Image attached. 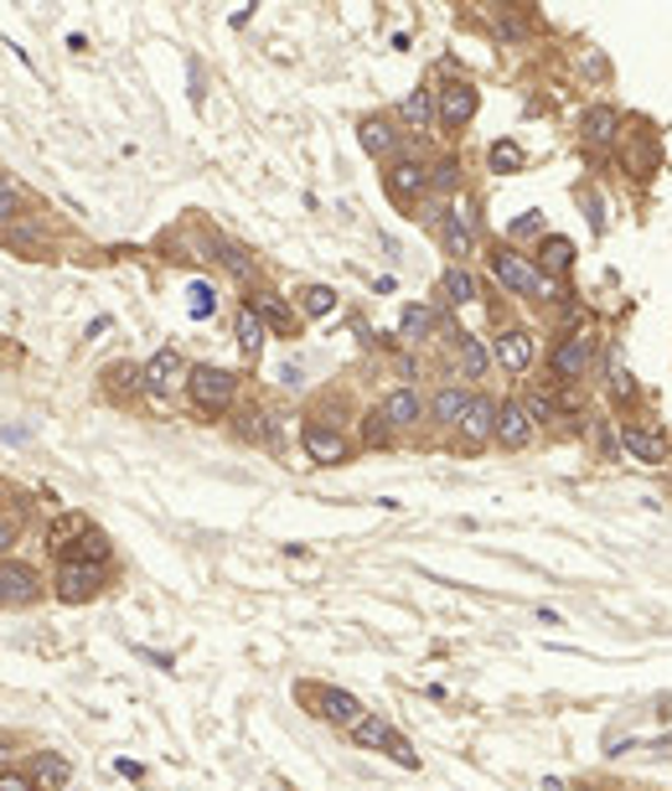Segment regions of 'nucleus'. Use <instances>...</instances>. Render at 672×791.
<instances>
[{"instance_id":"obj_27","label":"nucleus","mask_w":672,"mask_h":791,"mask_svg":"<svg viewBox=\"0 0 672 791\" xmlns=\"http://www.w3.org/2000/svg\"><path fill=\"white\" fill-rule=\"evenodd\" d=\"M399 119L409 124V130H435V88H414V94H403Z\"/></svg>"},{"instance_id":"obj_12","label":"nucleus","mask_w":672,"mask_h":791,"mask_svg":"<svg viewBox=\"0 0 672 791\" xmlns=\"http://www.w3.org/2000/svg\"><path fill=\"white\" fill-rule=\"evenodd\" d=\"M491 362L502 372H528L533 368V332H522V326H502L497 337H491Z\"/></svg>"},{"instance_id":"obj_6","label":"nucleus","mask_w":672,"mask_h":791,"mask_svg":"<svg viewBox=\"0 0 672 791\" xmlns=\"http://www.w3.org/2000/svg\"><path fill=\"white\" fill-rule=\"evenodd\" d=\"M186 372H192V362H186L176 347H161L151 362H140V393H151V399L166 404L171 393H182L186 388Z\"/></svg>"},{"instance_id":"obj_38","label":"nucleus","mask_w":672,"mask_h":791,"mask_svg":"<svg viewBox=\"0 0 672 791\" xmlns=\"http://www.w3.org/2000/svg\"><path fill=\"white\" fill-rule=\"evenodd\" d=\"M610 393H616V399H631V393H637V378H631V368H621V357H610Z\"/></svg>"},{"instance_id":"obj_13","label":"nucleus","mask_w":672,"mask_h":791,"mask_svg":"<svg viewBox=\"0 0 672 791\" xmlns=\"http://www.w3.org/2000/svg\"><path fill=\"white\" fill-rule=\"evenodd\" d=\"M36 595H42L36 570H26V564H17V559H0V610L32 606Z\"/></svg>"},{"instance_id":"obj_22","label":"nucleus","mask_w":672,"mask_h":791,"mask_svg":"<svg viewBox=\"0 0 672 791\" xmlns=\"http://www.w3.org/2000/svg\"><path fill=\"white\" fill-rule=\"evenodd\" d=\"M621 451L631 455L637 466H668V440H657L652 430H637V424L621 430Z\"/></svg>"},{"instance_id":"obj_40","label":"nucleus","mask_w":672,"mask_h":791,"mask_svg":"<svg viewBox=\"0 0 672 791\" xmlns=\"http://www.w3.org/2000/svg\"><path fill=\"white\" fill-rule=\"evenodd\" d=\"M0 791H42L32 781V771H0Z\"/></svg>"},{"instance_id":"obj_30","label":"nucleus","mask_w":672,"mask_h":791,"mask_svg":"<svg viewBox=\"0 0 672 791\" xmlns=\"http://www.w3.org/2000/svg\"><path fill=\"white\" fill-rule=\"evenodd\" d=\"M455 192H460V155H440V161H430V197L445 203V197H455Z\"/></svg>"},{"instance_id":"obj_29","label":"nucleus","mask_w":672,"mask_h":791,"mask_svg":"<svg viewBox=\"0 0 672 791\" xmlns=\"http://www.w3.org/2000/svg\"><path fill=\"white\" fill-rule=\"evenodd\" d=\"M234 337H238V353H243V357H259V353H264V337H269V332H264V321L253 316L249 305H238Z\"/></svg>"},{"instance_id":"obj_11","label":"nucleus","mask_w":672,"mask_h":791,"mask_svg":"<svg viewBox=\"0 0 672 791\" xmlns=\"http://www.w3.org/2000/svg\"><path fill=\"white\" fill-rule=\"evenodd\" d=\"M455 430H460V440H466L470 451L491 445V435H497V399L470 388V404H466V414H460V424H455Z\"/></svg>"},{"instance_id":"obj_31","label":"nucleus","mask_w":672,"mask_h":791,"mask_svg":"<svg viewBox=\"0 0 672 791\" xmlns=\"http://www.w3.org/2000/svg\"><path fill=\"white\" fill-rule=\"evenodd\" d=\"M435 321H440V316H435V305H424V301H420V305H403L399 337H403V342H424L430 332H435Z\"/></svg>"},{"instance_id":"obj_17","label":"nucleus","mask_w":672,"mask_h":791,"mask_svg":"<svg viewBox=\"0 0 672 791\" xmlns=\"http://www.w3.org/2000/svg\"><path fill=\"white\" fill-rule=\"evenodd\" d=\"M574 259H579V249H574V238H564V234H543V243H538V274L543 280H564V274L574 270Z\"/></svg>"},{"instance_id":"obj_44","label":"nucleus","mask_w":672,"mask_h":791,"mask_svg":"<svg viewBox=\"0 0 672 791\" xmlns=\"http://www.w3.org/2000/svg\"><path fill=\"white\" fill-rule=\"evenodd\" d=\"M589 73H595V78H605V73H610V63H605V52H589Z\"/></svg>"},{"instance_id":"obj_36","label":"nucleus","mask_w":672,"mask_h":791,"mask_svg":"<svg viewBox=\"0 0 672 791\" xmlns=\"http://www.w3.org/2000/svg\"><path fill=\"white\" fill-rule=\"evenodd\" d=\"M213 243H218V259L238 274V280H253V259H249L243 249H238V243H228V238H213Z\"/></svg>"},{"instance_id":"obj_37","label":"nucleus","mask_w":672,"mask_h":791,"mask_svg":"<svg viewBox=\"0 0 672 791\" xmlns=\"http://www.w3.org/2000/svg\"><path fill=\"white\" fill-rule=\"evenodd\" d=\"M487 155H491V166H497V171H522V166H528V155H522L518 140H497Z\"/></svg>"},{"instance_id":"obj_23","label":"nucleus","mask_w":672,"mask_h":791,"mask_svg":"<svg viewBox=\"0 0 672 791\" xmlns=\"http://www.w3.org/2000/svg\"><path fill=\"white\" fill-rule=\"evenodd\" d=\"M440 295H445V305H470V301H481V280L466 270V264H451V270L440 274Z\"/></svg>"},{"instance_id":"obj_2","label":"nucleus","mask_w":672,"mask_h":791,"mask_svg":"<svg viewBox=\"0 0 672 791\" xmlns=\"http://www.w3.org/2000/svg\"><path fill=\"white\" fill-rule=\"evenodd\" d=\"M186 399L197 404V414H228L238 404V372L218 368V362H197L186 372Z\"/></svg>"},{"instance_id":"obj_32","label":"nucleus","mask_w":672,"mask_h":791,"mask_svg":"<svg viewBox=\"0 0 672 791\" xmlns=\"http://www.w3.org/2000/svg\"><path fill=\"white\" fill-rule=\"evenodd\" d=\"M26 213H32V203H26V186L11 182V176H0V228L21 223Z\"/></svg>"},{"instance_id":"obj_9","label":"nucleus","mask_w":672,"mask_h":791,"mask_svg":"<svg viewBox=\"0 0 672 791\" xmlns=\"http://www.w3.org/2000/svg\"><path fill=\"white\" fill-rule=\"evenodd\" d=\"M347 735H353L357 745H368V750H383V756H393L399 766H409V771L420 766V756H414V745L403 740V735H399V729H393L388 719H378V714H362V719H357L353 729H347Z\"/></svg>"},{"instance_id":"obj_34","label":"nucleus","mask_w":672,"mask_h":791,"mask_svg":"<svg viewBox=\"0 0 672 791\" xmlns=\"http://www.w3.org/2000/svg\"><path fill=\"white\" fill-rule=\"evenodd\" d=\"M104 383H109V393L115 399H124V393H140V362H115V368H104Z\"/></svg>"},{"instance_id":"obj_33","label":"nucleus","mask_w":672,"mask_h":791,"mask_svg":"<svg viewBox=\"0 0 672 791\" xmlns=\"http://www.w3.org/2000/svg\"><path fill=\"white\" fill-rule=\"evenodd\" d=\"M0 243H6V249H17L21 259H52V243H42L36 234H26L21 223H11V228H0Z\"/></svg>"},{"instance_id":"obj_18","label":"nucleus","mask_w":672,"mask_h":791,"mask_svg":"<svg viewBox=\"0 0 672 791\" xmlns=\"http://www.w3.org/2000/svg\"><path fill=\"white\" fill-rule=\"evenodd\" d=\"M470 404V388L466 383H440L430 399H424V414H430V424H460V414H466Z\"/></svg>"},{"instance_id":"obj_25","label":"nucleus","mask_w":672,"mask_h":791,"mask_svg":"<svg viewBox=\"0 0 672 791\" xmlns=\"http://www.w3.org/2000/svg\"><path fill=\"white\" fill-rule=\"evenodd\" d=\"M455 368H460V378H487V368H491L487 342L460 332V337H455Z\"/></svg>"},{"instance_id":"obj_35","label":"nucleus","mask_w":672,"mask_h":791,"mask_svg":"<svg viewBox=\"0 0 672 791\" xmlns=\"http://www.w3.org/2000/svg\"><path fill=\"white\" fill-rule=\"evenodd\" d=\"M301 311H305L311 321L332 316V311H336V290H332V285H305V290H301Z\"/></svg>"},{"instance_id":"obj_28","label":"nucleus","mask_w":672,"mask_h":791,"mask_svg":"<svg viewBox=\"0 0 672 791\" xmlns=\"http://www.w3.org/2000/svg\"><path fill=\"white\" fill-rule=\"evenodd\" d=\"M109 554H115V543H109V533H99V528H88L84 539L73 543L63 559H78V564H94V570H109Z\"/></svg>"},{"instance_id":"obj_14","label":"nucleus","mask_w":672,"mask_h":791,"mask_svg":"<svg viewBox=\"0 0 672 791\" xmlns=\"http://www.w3.org/2000/svg\"><path fill=\"white\" fill-rule=\"evenodd\" d=\"M357 140H362V151L372 155V161H393V155H403V136L393 130V119L388 115H362L357 119Z\"/></svg>"},{"instance_id":"obj_3","label":"nucleus","mask_w":672,"mask_h":791,"mask_svg":"<svg viewBox=\"0 0 672 791\" xmlns=\"http://www.w3.org/2000/svg\"><path fill=\"white\" fill-rule=\"evenodd\" d=\"M476 228H481V213L470 197H455L445 207V218H440L435 238H440V253H451V264H466L470 253H476Z\"/></svg>"},{"instance_id":"obj_15","label":"nucleus","mask_w":672,"mask_h":791,"mask_svg":"<svg viewBox=\"0 0 672 791\" xmlns=\"http://www.w3.org/2000/svg\"><path fill=\"white\" fill-rule=\"evenodd\" d=\"M301 445H305V455H311L316 466H342V460H347V440H342V430H336V424L311 420L301 430Z\"/></svg>"},{"instance_id":"obj_5","label":"nucleus","mask_w":672,"mask_h":791,"mask_svg":"<svg viewBox=\"0 0 672 791\" xmlns=\"http://www.w3.org/2000/svg\"><path fill=\"white\" fill-rule=\"evenodd\" d=\"M104 585H109V570H94V564H78V559H63L57 574H52V595H57L63 606H88V600H99Z\"/></svg>"},{"instance_id":"obj_39","label":"nucleus","mask_w":672,"mask_h":791,"mask_svg":"<svg viewBox=\"0 0 672 791\" xmlns=\"http://www.w3.org/2000/svg\"><path fill=\"white\" fill-rule=\"evenodd\" d=\"M388 435H393V430H388V420L372 409L368 420H362V440H368V445H388Z\"/></svg>"},{"instance_id":"obj_19","label":"nucleus","mask_w":672,"mask_h":791,"mask_svg":"<svg viewBox=\"0 0 672 791\" xmlns=\"http://www.w3.org/2000/svg\"><path fill=\"white\" fill-rule=\"evenodd\" d=\"M497 445L502 451H528L533 445V420H528V409L522 404H497Z\"/></svg>"},{"instance_id":"obj_24","label":"nucleus","mask_w":672,"mask_h":791,"mask_svg":"<svg viewBox=\"0 0 672 791\" xmlns=\"http://www.w3.org/2000/svg\"><path fill=\"white\" fill-rule=\"evenodd\" d=\"M88 528H94V522H88V512H57V518L47 522V549H52V554H67V549L84 539Z\"/></svg>"},{"instance_id":"obj_4","label":"nucleus","mask_w":672,"mask_h":791,"mask_svg":"<svg viewBox=\"0 0 672 791\" xmlns=\"http://www.w3.org/2000/svg\"><path fill=\"white\" fill-rule=\"evenodd\" d=\"M383 192H388V203L420 207L424 197H430V161H420V155H393L383 166Z\"/></svg>"},{"instance_id":"obj_20","label":"nucleus","mask_w":672,"mask_h":791,"mask_svg":"<svg viewBox=\"0 0 672 791\" xmlns=\"http://www.w3.org/2000/svg\"><path fill=\"white\" fill-rule=\"evenodd\" d=\"M378 414L388 420V430H409V424L424 420V393H420V388H409V383L393 388L383 404H378Z\"/></svg>"},{"instance_id":"obj_46","label":"nucleus","mask_w":672,"mask_h":791,"mask_svg":"<svg viewBox=\"0 0 672 791\" xmlns=\"http://www.w3.org/2000/svg\"><path fill=\"white\" fill-rule=\"evenodd\" d=\"M0 357H6V347H0Z\"/></svg>"},{"instance_id":"obj_26","label":"nucleus","mask_w":672,"mask_h":791,"mask_svg":"<svg viewBox=\"0 0 672 791\" xmlns=\"http://www.w3.org/2000/svg\"><path fill=\"white\" fill-rule=\"evenodd\" d=\"M32 781L42 791H63L67 781H73V760L57 756V750H42V756L32 760Z\"/></svg>"},{"instance_id":"obj_45","label":"nucleus","mask_w":672,"mask_h":791,"mask_svg":"<svg viewBox=\"0 0 672 791\" xmlns=\"http://www.w3.org/2000/svg\"><path fill=\"white\" fill-rule=\"evenodd\" d=\"M280 383H285V388H301V362H295V368H285V372H280Z\"/></svg>"},{"instance_id":"obj_10","label":"nucleus","mask_w":672,"mask_h":791,"mask_svg":"<svg viewBox=\"0 0 672 791\" xmlns=\"http://www.w3.org/2000/svg\"><path fill=\"white\" fill-rule=\"evenodd\" d=\"M253 311V316L264 321V332H274V337H301V321H295V305L280 295V290H264V285H253L249 290V301H243Z\"/></svg>"},{"instance_id":"obj_8","label":"nucleus","mask_w":672,"mask_h":791,"mask_svg":"<svg viewBox=\"0 0 672 791\" xmlns=\"http://www.w3.org/2000/svg\"><path fill=\"white\" fill-rule=\"evenodd\" d=\"M476 109H481V94H476L466 78L435 88V130H445V136H460L470 119H476Z\"/></svg>"},{"instance_id":"obj_16","label":"nucleus","mask_w":672,"mask_h":791,"mask_svg":"<svg viewBox=\"0 0 672 791\" xmlns=\"http://www.w3.org/2000/svg\"><path fill=\"white\" fill-rule=\"evenodd\" d=\"M305 698H311V704H321L316 708L321 719L342 724V729H353V724L362 719V698H357V693H347V689H305Z\"/></svg>"},{"instance_id":"obj_41","label":"nucleus","mask_w":672,"mask_h":791,"mask_svg":"<svg viewBox=\"0 0 672 791\" xmlns=\"http://www.w3.org/2000/svg\"><path fill=\"white\" fill-rule=\"evenodd\" d=\"M192 295H197V301H192V316H197V321L207 316V311H218V295H213V290H207V285H197V290H192Z\"/></svg>"},{"instance_id":"obj_21","label":"nucleus","mask_w":672,"mask_h":791,"mask_svg":"<svg viewBox=\"0 0 672 791\" xmlns=\"http://www.w3.org/2000/svg\"><path fill=\"white\" fill-rule=\"evenodd\" d=\"M616 136H621V109L616 104H589L579 115V140L585 145H610Z\"/></svg>"},{"instance_id":"obj_1","label":"nucleus","mask_w":672,"mask_h":791,"mask_svg":"<svg viewBox=\"0 0 672 791\" xmlns=\"http://www.w3.org/2000/svg\"><path fill=\"white\" fill-rule=\"evenodd\" d=\"M487 270H491V280H497L507 295H518V301H533V305L559 301L554 280H543L533 259H528V253H518L512 243H497V249L487 253Z\"/></svg>"},{"instance_id":"obj_42","label":"nucleus","mask_w":672,"mask_h":791,"mask_svg":"<svg viewBox=\"0 0 672 791\" xmlns=\"http://www.w3.org/2000/svg\"><path fill=\"white\" fill-rule=\"evenodd\" d=\"M17 533H21V522L0 512V554H11V543H17Z\"/></svg>"},{"instance_id":"obj_43","label":"nucleus","mask_w":672,"mask_h":791,"mask_svg":"<svg viewBox=\"0 0 672 791\" xmlns=\"http://www.w3.org/2000/svg\"><path fill=\"white\" fill-rule=\"evenodd\" d=\"M533 234H543V218H538V213H528V218L512 223V238H533Z\"/></svg>"},{"instance_id":"obj_7","label":"nucleus","mask_w":672,"mask_h":791,"mask_svg":"<svg viewBox=\"0 0 672 791\" xmlns=\"http://www.w3.org/2000/svg\"><path fill=\"white\" fill-rule=\"evenodd\" d=\"M554 383L559 388H570V383H579L589 368H595V332H585V326H574V332H564L559 337V347H554Z\"/></svg>"}]
</instances>
